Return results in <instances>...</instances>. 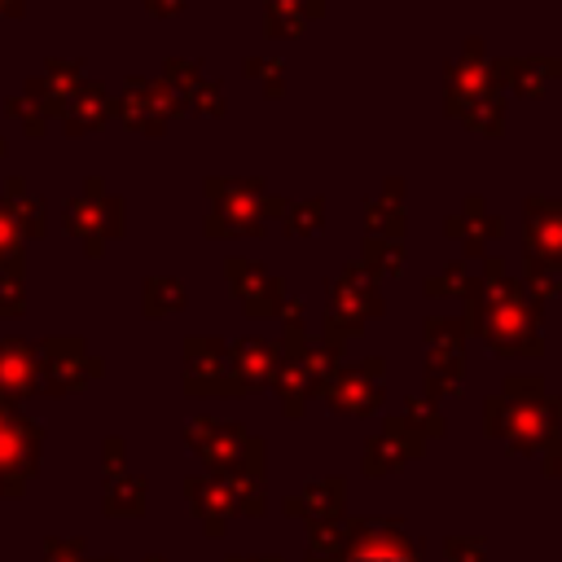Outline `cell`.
<instances>
[{
    "label": "cell",
    "mask_w": 562,
    "mask_h": 562,
    "mask_svg": "<svg viewBox=\"0 0 562 562\" xmlns=\"http://www.w3.org/2000/svg\"><path fill=\"white\" fill-rule=\"evenodd\" d=\"M465 329L487 342V351L514 360V356H544L540 334V307L522 294V281L509 272L501 255H483V277L474 294L465 299Z\"/></svg>",
    "instance_id": "obj_1"
},
{
    "label": "cell",
    "mask_w": 562,
    "mask_h": 562,
    "mask_svg": "<svg viewBox=\"0 0 562 562\" xmlns=\"http://www.w3.org/2000/svg\"><path fill=\"white\" fill-rule=\"evenodd\" d=\"M483 430L487 439H501L509 452H562V395L536 391V395H487L483 400Z\"/></svg>",
    "instance_id": "obj_2"
},
{
    "label": "cell",
    "mask_w": 562,
    "mask_h": 562,
    "mask_svg": "<svg viewBox=\"0 0 562 562\" xmlns=\"http://www.w3.org/2000/svg\"><path fill=\"white\" fill-rule=\"evenodd\" d=\"M202 193L211 198V211L202 220V233L224 241V237H259L268 228V220H281L290 198L268 193L263 176H206Z\"/></svg>",
    "instance_id": "obj_3"
},
{
    "label": "cell",
    "mask_w": 562,
    "mask_h": 562,
    "mask_svg": "<svg viewBox=\"0 0 562 562\" xmlns=\"http://www.w3.org/2000/svg\"><path fill=\"white\" fill-rule=\"evenodd\" d=\"M386 312L382 303V285L351 259L342 263L329 281H325V316H321V334L316 342L325 347H347L351 338H360L369 329V321H378Z\"/></svg>",
    "instance_id": "obj_4"
},
{
    "label": "cell",
    "mask_w": 562,
    "mask_h": 562,
    "mask_svg": "<svg viewBox=\"0 0 562 562\" xmlns=\"http://www.w3.org/2000/svg\"><path fill=\"white\" fill-rule=\"evenodd\" d=\"M184 443L189 452L202 457V465L220 479L246 474V479H263V439L250 435L241 422H224V417H189L184 422Z\"/></svg>",
    "instance_id": "obj_5"
},
{
    "label": "cell",
    "mask_w": 562,
    "mask_h": 562,
    "mask_svg": "<svg viewBox=\"0 0 562 562\" xmlns=\"http://www.w3.org/2000/svg\"><path fill=\"white\" fill-rule=\"evenodd\" d=\"M184 496H189V514L202 522L206 536H224L233 518H263L268 514V496H263V479H220V474H193L184 479Z\"/></svg>",
    "instance_id": "obj_6"
},
{
    "label": "cell",
    "mask_w": 562,
    "mask_h": 562,
    "mask_svg": "<svg viewBox=\"0 0 562 562\" xmlns=\"http://www.w3.org/2000/svg\"><path fill=\"white\" fill-rule=\"evenodd\" d=\"M61 228H66L92 259H101L105 246H110L114 237H123V228H127V206H123V198L105 193V184L92 176L75 198H66V206H61Z\"/></svg>",
    "instance_id": "obj_7"
},
{
    "label": "cell",
    "mask_w": 562,
    "mask_h": 562,
    "mask_svg": "<svg viewBox=\"0 0 562 562\" xmlns=\"http://www.w3.org/2000/svg\"><path fill=\"white\" fill-rule=\"evenodd\" d=\"M338 562H426V544L404 518H342Z\"/></svg>",
    "instance_id": "obj_8"
},
{
    "label": "cell",
    "mask_w": 562,
    "mask_h": 562,
    "mask_svg": "<svg viewBox=\"0 0 562 562\" xmlns=\"http://www.w3.org/2000/svg\"><path fill=\"white\" fill-rule=\"evenodd\" d=\"M44 426L13 404H0V496H22L40 470Z\"/></svg>",
    "instance_id": "obj_9"
},
{
    "label": "cell",
    "mask_w": 562,
    "mask_h": 562,
    "mask_svg": "<svg viewBox=\"0 0 562 562\" xmlns=\"http://www.w3.org/2000/svg\"><path fill=\"white\" fill-rule=\"evenodd\" d=\"M40 395H75L105 373V364L83 347V338H44L35 342Z\"/></svg>",
    "instance_id": "obj_10"
},
{
    "label": "cell",
    "mask_w": 562,
    "mask_h": 562,
    "mask_svg": "<svg viewBox=\"0 0 562 562\" xmlns=\"http://www.w3.org/2000/svg\"><path fill=\"white\" fill-rule=\"evenodd\" d=\"M329 404V413L342 417H373L386 400V360L382 356H364V360H342L334 382L321 395Z\"/></svg>",
    "instance_id": "obj_11"
},
{
    "label": "cell",
    "mask_w": 562,
    "mask_h": 562,
    "mask_svg": "<svg viewBox=\"0 0 562 562\" xmlns=\"http://www.w3.org/2000/svg\"><path fill=\"white\" fill-rule=\"evenodd\" d=\"M496 92H501V83L492 79V57H487L483 40L474 35V40L461 44L457 57L443 61V97H448V114L461 119L470 105H479V101H487V97H496Z\"/></svg>",
    "instance_id": "obj_12"
},
{
    "label": "cell",
    "mask_w": 562,
    "mask_h": 562,
    "mask_svg": "<svg viewBox=\"0 0 562 562\" xmlns=\"http://www.w3.org/2000/svg\"><path fill=\"white\" fill-rule=\"evenodd\" d=\"M189 114L158 79H145V75H127L123 79V92L114 97V119H123V127L140 132V136H162L171 119Z\"/></svg>",
    "instance_id": "obj_13"
},
{
    "label": "cell",
    "mask_w": 562,
    "mask_h": 562,
    "mask_svg": "<svg viewBox=\"0 0 562 562\" xmlns=\"http://www.w3.org/2000/svg\"><path fill=\"white\" fill-rule=\"evenodd\" d=\"M184 391L189 395H246L228 364V342L189 334L184 338Z\"/></svg>",
    "instance_id": "obj_14"
},
{
    "label": "cell",
    "mask_w": 562,
    "mask_h": 562,
    "mask_svg": "<svg viewBox=\"0 0 562 562\" xmlns=\"http://www.w3.org/2000/svg\"><path fill=\"white\" fill-rule=\"evenodd\" d=\"M224 277H228V290L233 299L241 303L246 316H277L281 303H285V281L277 272H268L259 259H241V255H228L224 259Z\"/></svg>",
    "instance_id": "obj_15"
},
{
    "label": "cell",
    "mask_w": 562,
    "mask_h": 562,
    "mask_svg": "<svg viewBox=\"0 0 562 562\" xmlns=\"http://www.w3.org/2000/svg\"><path fill=\"white\" fill-rule=\"evenodd\" d=\"M522 259L544 263L562 277V198L531 193L522 202Z\"/></svg>",
    "instance_id": "obj_16"
},
{
    "label": "cell",
    "mask_w": 562,
    "mask_h": 562,
    "mask_svg": "<svg viewBox=\"0 0 562 562\" xmlns=\"http://www.w3.org/2000/svg\"><path fill=\"white\" fill-rule=\"evenodd\" d=\"M422 452H426V439H422L404 417H386V422L364 439L360 470H364L369 479H386V474L413 465Z\"/></svg>",
    "instance_id": "obj_17"
},
{
    "label": "cell",
    "mask_w": 562,
    "mask_h": 562,
    "mask_svg": "<svg viewBox=\"0 0 562 562\" xmlns=\"http://www.w3.org/2000/svg\"><path fill=\"white\" fill-rule=\"evenodd\" d=\"M443 237H448V241H457V246H461V255L483 259V255H487V246H496V241L505 237V220L487 206V198H483V193H470V198L461 202V211H452V215L443 220Z\"/></svg>",
    "instance_id": "obj_18"
},
{
    "label": "cell",
    "mask_w": 562,
    "mask_h": 562,
    "mask_svg": "<svg viewBox=\"0 0 562 562\" xmlns=\"http://www.w3.org/2000/svg\"><path fill=\"white\" fill-rule=\"evenodd\" d=\"M281 509L303 522H338L347 518V479H307L294 496L281 501Z\"/></svg>",
    "instance_id": "obj_19"
},
{
    "label": "cell",
    "mask_w": 562,
    "mask_h": 562,
    "mask_svg": "<svg viewBox=\"0 0 562 562\" xmlns=\"http://www.w3.org/2000/svg\"><path fill=\"white\" fill-rule=\"evenodd\" d=\"M40 395V369H35V342L0 338V404H22Z\"/></svg>",
    "instance_id": "obj_20"
},
{
    "label": "cell",
    "mask_w": 562,
    "mask_h": 562,
    "mask_svg": "<svg viewBox=\"0 0 562 562\" xmlns=\"http://www.w3.org/2000/svg\"><path fill=\"white\" fill-rule=\"evenodd\" d=\"M228 364H233V378L237 386L250 395V391H263L272 386V373L281 364V342H268V338H233L228 342Z\"/></svg>",
    "instance_id": "obj_21"
},
{
    "label": "cell",
    "mask_w": 562,
    "mask_h": 562,
    "mask_svg": "<svg viewBox=\"0 0 562 562\" xmlns=\"http://www.w3.org/2000/svg\"><path fill=\"white\" fill-rule=\"evenodd\" d=\"M553 75H558V57H544V53L492 57V79L501 83V92H514V97H544Z\"/></svg>",
    "instance_id": "obj_22"
},
{
    "label": "cell",
    "mask_w": 562,
    "mask_h": 562,
    "mask_svg": "<svg viewBox=\"0 0 562 562\" xmlns=\"http://www.w3.org/2000/svg\"><path fill=\"white\" fill-rule=\"evenodd\" d=\"M110 119H114V97H110V88L97 83V79H83V83L70 92V101H66L61 127H66V136H88V132H101Z\"/></svg>",
    "instance_id": "obj_23"
},
{
    "label": "cell",
    "mask_w": 562,
    "mask_h": 562,
    "mask_svg": "<svg viewBox=\"0 0 562 562\" xmlns=\"http://www.w3.org/2000/svg\"><path fill=\"white\" fill-rule=\"evenodd\" d=\"M364 228L369 237L404 241V180L391 176L373 198H364Z\"/></svg>",
    "instance_id": "obj_24"
},
{
    "label": "cell",
    "mask_w": 562,
    "mask_h": 562,
    "mask_svg": "<svg viewBox=\"0 0 562 562\" xmlns=\"http://www.w3.org/2000/svg\"><path fill=\"white\" fill-rule=\"evenodd\" d=\"M0 198H4V206H9V215H13V224H18L22 237H44L48 233V206L31 193V184L22 176H9Z\"/></svg>",
    "instance_id": "obj_25"
},
{
    "label": "cell",
    "mask_w": 562,
    "mask_h": 562,
    "mask_svg": "<svg viewBox=\"0 0 562 562\" xmlns=\"http://www.w3.org/2000/svg\"><path fill=\"white\" fill-rule=\"evenodd\" d=\"M312 18H325V0H268L263 4V31L272 40H294Z\"/></svg>",
    "instance_id": "obj_26"
},
{
    "label": "cell",
    "mask_w": 562,
    "mask_h": 562,
    "mask_svg": "<svg viewBox=\"0 0 562 562\" xmlns=\"http://www.w3.org/2000/svg\"><path fill=\"white\" fill-rule=\"evenodd\" d=\"M272 391H277L285 417H303V413H307V404H312V386H307L303 356H285V351H281V364H277V373H272Z\"/></svg>",
    "instance_id": "obj_27"
},
{
    "label": "cell",
    "mask_w": 562,
    "mask_h": 562,
    "mask_svg": "<svg viewBox=\"0 0 562 562\" xmlns=\"http://www.w3.org/2000/svg\"><path fill=\"white\" fill-rule=\"evenodd\" d=\"M465 382V351H426V400H457Z\"/></svg>",
    "instance_id": "obj_28"
},
{
    "label": "cell",
    "mask_w": 562,
    "mask_h": 562,
    "mask_svg": "<svg viewBox=\"0 0 562 562\" xmlns=\"http://www.w3.org/2000/svg\"><path fill=\"white\" fill-rule=\"evenodd\" d=\"M378 285L382 281H391V277H400L404 272V263H408V250H404V241H391V237H364V246H360V259H356Z\"/></svg>",
    "instance_id": "obj_29"
},
{
    "label": "cell",
    "mask_w": 562,
    "mask_h": 562,
    "mask_svg": "<svg viewBox=\"0 0 562 562\" xmlns=\"http://www.w3.org/2000/svg\"><path fill=\"white\" fill-rule=\"evenodd\" d=\"M110 518H140L145 514V479L140 474H114L105 479V496H101Z\"/></svg>",
    "instance_id": "obj_30"
},
{
    "label": "cell",
    "mask_w": 562,
    "mask_h": 562,
    "mask_svg": "<svg viewBox=\"0 0 562 562\" xmlns=\"http://www.w3.org/2000/svg\"><path fill=\"white\" fill-rule=\"evenodd\" d=\"M158 83L189 110V101H193V92L206 83V66L198 61V57H167L162 61V75H158Z\"/></svg>",
    "instance_id": "obj_31"
},
{
    "label": "cell",
    "mask_w": 562,
    "mask_h": 562,
    "mask_svg": "<svg viewBox=\"0 0 562 562\" xmlns=\"http://www.w3.org/2000/svg\"><path fill=\"white\" fill-rule=\"evenodd\" d=\"M184 303H189V294H184V281H180V277H145L140 307H145L149 321L171 316V312H180Z\"/></svg>",
    "instance_id": "obj_32"
},
{
    "label": "cell",
    "mask_w": 562,
    "mask_h": 562,
    "mask_svg": "<svg viewBox=\"0 0 562 562\" xmlns=\"http://www.w3.org/2000/svg\"><path fill=\"white\" fill-rule=\"evenodd\" d=\"M474 285H479V277H474L461 259H452V263H443L439 272H430V277L422 281V294H426V299H470Z\"/></svg>",
    "instance_id": "obj_33"
},
{
    "label": "cell",
    "mask_w": 562,
    "mask_h": 562,
    "mask_svg": "<svg viewBox=\"0 0 562 562\" xmlns=\"http://www.w3.org/2000/svg\"><path fill=\"white\" fill-rule=\"evenodd\" d=\"M321 228H325V198H321V193H316V198H299V202H290L285 215H281V233L294 237V241L316 237Z\"/></svg>",
    "instance_id": "obj_34"
},
{
    "label": "cell",
    "mask_w": 562,
    "mask_h": 562,
    "mask_svg": "<svg viewBox=\"0 0 562 562\" xmlns=\"http://www.w3.org/2000/svg\"><path fill=\"white\" fill-rule=\"evenodd\" d=\"M426 351H465V316H426Z\"/></svg>",
    "instance_id": "obj_35"
},
{
    "label": "cell",
    "mask_w": 562,
    "mask_h": 562,
    "mask_svg": "<svg viewBox=\"0 0 562 562\" xmlns=\"http://www.w3.org/2000/svg\"><path fill=\"white\" fill-rule=\"evenodd\" d=\"M422 439H439L443 430H448V422H443V413H439V404L435 400H426V395H408L404 400V413H400Z\"/></svg>",
    "instance_id": "obj_36"
},
{
    "label": "cell",
    "mask_w": 562,
    "mask_h": 562,
    "mask_svg": "<svg viewBox=\"0 0 562 562\" xmlns=\"http://www.w3.org/2000/svg\"><path fill=\"white\" fill-rule=\"evenodd\" d=\"M522 294L536 303V307H544L549 299H562V277L553 272V268H544V263H531V259H522Z\"/></svg>",
    "instance_id": "obj_37"
},
{
    "label": "cell",
    "mask_w": 562,
    "mask_h": 562,
    "mask_svg": "<svg viewBox=\"0 0 562 562\" xmlns=\"http://www.w3.org/2000/svg\"><path fill=\"white\" fill-rule=\"evenodd\" d=\"M461 123L474 127V132H483V136H501V132H505V92H496V97L470 105V110L461 114Z\"/></svg>",
    "instance_id": "obj_38"
},
{
    "label": "cell",
    "mask_w": 562,
    "mask_h": 562,
    "mask_svg": "<svg viewBox=\"0 0 562 562\" xmlns=\"http://www.w3.org/2000/svg\"><path fill=\"white\" fill-rule=\"evenodd\" d=\"M26 237L18 233V224H13V215H9V206H4V198H0V268H13V272H26V246H22Z\"/></svg>",
    "instance_id": "obj_39"
},
{
    "label": "cell",
    "mask_w": 562,
    "mask_h": 562,
    "mask_svg": "<svg viewBox=\"0 0 562 562\" xmlns=\"http://www.w3.org/2000/svg\"><path fill=\"white\" fill-rule=\"evenodd\" d=\"M4 110H9V114L22 123V132H26V136H44V132H48V123H53V119L40 110V101H35L26 88H22V92H13V97L4 101Z\"/></svg>",
    "instance_id": "obj_40"
},
{
    "label": "cell",
    "mask_w": 562,
    "mask_h": 562,
    "mask_svg": "<svg viewBox=\"0 0 562 562\" xmlns=\"http://www.w3.org/2000/svg\"><path fill=\"white\" fill-rule=\"evenodd\" d=\"M241 70H246V79L263 83V97H272V101H277V97L285 92V75H281L285 66H281L277 57H246V61H241Z\"/></svg>",
    "instance_id": "obj_41"
},
{
    "label": "cell",
    "mask_w": 562,
    "mask_h": 562,
    "mask_svg": "<svg viewBox=\"0 0 562 562\" xmlns=\"http://www.w3.org/2000/svg\"><path fill=\"white\" fill-rule=\"evenodd\" d=\"M22 307H26V285H22V272L0 268V321L22 316Z\"/></svg>",
    "instance_id": "obj_42"
},
{
    "label": "cell",
    "mask_w": 562,
    "mask_h": 562,
    "mask_svg": "<svg viewBox=\"0 0 562 562\" xmlns=\"http://www.w3.org/2000/svg\"><path fill=\"white\" fill-rule=\"evenodd\" d=\"M443 562H487V540L483 536H448Z\"/></svg>",
    "instance_id": "obj_43"
},
{
    "label": "cell",
    "mask_w": 562,
    "mask_h": 562,
    "mask_svg": "<svg viewBox=\"0 0 562 562\" xmlns=\"http://www.w3.org/2000/svg\"><path fill=\"white\" fill-rule=\"evenodd\" d=\"M189 110H198V114H206V119H224V88L215 83V79H206L198 92H193V101H189Z\"/></svg>",
    "instance_id": "obj_44"
},
{
    "label": "cell",
    "mask_w": 562,
    "mask_h": 562,
    "mask_svg": "<svg viewBox=\"0 0 562 562\" xmlns=\"http://www.w3.org/2000/svg\"><path fill=\"white\" fill-rule=\"evenodd\" d=\"M101 470H105V479H114V474L127 470V452H123V439H119V435L105 439V448H101Z\"/></svg>",
    "instance_id": "obj_45"
},
{
    "label": "cell",
    "mask_w": 562,
    "mask_h": 562,
    "mask_svg": "<svg viewBox=\"0 0 562 562\" xmlns=\"http://www.w3.org/2000/svg\"><path fill=\"white\" fill-rule=\"evenodd\" d=\"M48 562H83V540H48Z\"/></svg>",
    "instance_id": "obj_46"
},
{
    "label": "cell",
    "mask_w": 562,
    "mask_h": 562,
    "mask_svg": "<svg viewBox=\"0 0 562 562\" xmlns=\"http://www.w3.org/2000/svg\"><path fill=\"white\" fill-rule=\"evenodd\" d=\"M145 4V13H154V18H176L180 9H184V0H140Z\"/></svg>",
    "instance_id": "obj_47"
},
{
    "label": "cell",
    "mask_w": 562,
    "mask_h": 562,
    "mask_svg": "<svg viewBox=\"0 0 562 562\" xmlns=\"http://www.w3.org/2000/svg\"><path fill=\"white\" fill-rule=\"evenodd\" d=\"M544 474L562 483V452H558V457H544Z\"/></svg>",
    "instance_id": "obj_48"
},
{
    "label": "cell",
    "mask_w": 562,
    "mask_h": 562,
    "mask_svg": "<svg viewBox=\"0 0 562 562\" xmlns=\"http://www.w3.org/2000/svg\"><path fill=\"white\" fill-rule=\"evenodd\" d=\"M224 562H285L281 553H263V558H241V553H228Z\"/></svg>",
    "instance_id": "obj_49"
},
{
    "label": "cell",
    "mask_w": 562,
    "mask_h": 562,
    "mask_svg": "<svg viewBox=\"0 0 562 562\" xmlns=\"http://www.w3.org/2000/svg\"><path fill=\"white\" fill-rule=\"evenodd\" d=\"M26 9V0H0V18H18Z\"/></svg>",
    "instance_id": "obj_50"
},
{
    "label": "cell",
    "mask_w": 562,
    "mask_h": 562,
    "mask_svg": "<svg viewBox=\"0 0 562 562\" xmlns=\"http://www.w3.org/2000/svg\"><path fill=\"white\" fill-rule=\"evenodd\" d=\"M83 562H119V558H83Z\"/></svg>",
    "instance_id": "obj_51"
},
{
    "label": "cell",
    "mask_w": 562,
    "mask_h": 562,
    "mask_svg": "<svg viewBox=\"0 0 562 562\" xmlns=\"http://www.w3.org/2000/svg\"><path fill=\"white\" fill-rule=\"evenodd\" d=\"M4 149H9V140H4V136H0V158H4Z\"/></svg>",
    "instance_id": "obj_52"
},
{
    "label": "cell",
    "mask_w": 562,
    "mask_h": 562,
    "mask_svg": "<svg viewBox=\"0 0 562 562\" xmlns=\"http://www.w3.org/2000/svg\"><path fill=\"white\" fill-rule=\"evenodd\" d=\"M145 562H167V558H158V553H154V558H145Z\"/></svg>",
    "instance_id": "obj_53"
},
{
    "label": "cell",
    "mask_w": 562,
    "mask_h": 562,
    "mask_svg": "<svg viewBox=\"0 0 562 562\" xmlns=\"http://www.w3.org/2000/svg\"><path fill=\"white\" fill-rule=\"evenodd\" d=\"M558 75H562V53H558Z\"/></svg>",
    "instance_id": "obj_54"
}]
</instances>
